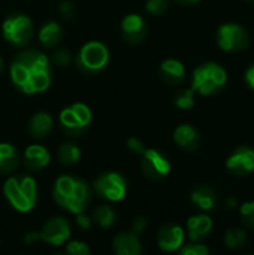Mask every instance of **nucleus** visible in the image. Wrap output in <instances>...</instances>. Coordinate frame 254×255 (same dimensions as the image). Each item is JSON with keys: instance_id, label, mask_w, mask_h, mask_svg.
Instances as JSON below:
<instances>
[{"instance_id": "f257e3e1", "label": "nucleus", "mask_w": 254, "mask_h": 255, "mask_svg": "<svg viewBox=\"0 0 254 255\" xmlns=\"http://www.w3.org/2000/svg\"><path fill=\"white\" fill-rule=\"evenodd\" d=\"M9 73L15 87L28 96L43 93L51 85L49 60L36 49H27L16 54Z\"/></svg>"}, {"instance_id": "f03ea898", "label": "nucleus", "mask_w": 254, "mask_h": 255, "mask_svg": "<svg viewBox=\"0 0 254 255\" xmlns=\"http://www.w3.org/2000/svg\"><path fill=\"white\" fill-rule=\"evenodd\" d=\"M52 196L60 208L66 209L73 215H78L84 212L90 200V190L82 181L64 175L57 178L54 184Z\"/></svg>"}, {"instance_id": "7ed1b4c3", "label": "nucleus", "mask_w": 254, "mask_h": 255, "mask_svg": "<svg viewBox=\"0 0 254 255\" xmlns=\"http://www.w3.org/2000/svg\"><path fill=\"white\" fill-rule=\"evenodd\" d=\"M3 193L10 206L18 212H30L37 202L36 181L31 176H12L3 185Z\"/></svg>"}, {"instance_id": "20e7f679", "label": "nucleus", "mask_w": 254, "mask_h": 255, "mask_svg": "<svg viewBox=\"0 0 254 255\" xmlns=\"http://www.w3.org/2000/svg\"><path fill=\"white\" fill-rule=\"evenodd\" d=\"M228 82L226 70L217 63H205L195 69L192 90L202 96L219 93Z\"/></svg>"}, {"instance_id": "39448f33", "label": "nucleus", "mask_w": 254, "mask_h": 255, "mask_svg": "<svg viewBox=\"0 0 254 255\" xmlns=\"http://www.w3.org/2000/svg\"><path fill=\"white\" fill-rule=\"evenodd\" d=\"M109 61V51L108 48L97 40H91L85 43L78 55H76V64L82 72L87 73H96L106 67Z\"/></svg>"}, {"instance_id": "423d86ee", "label": "nucleus", "mask_w": 254, "mask_h": 255, "mask_svg": "<svg viewBox=\"0 0 254 255\" xmlns=\"http://www.w3.org/2000/svg\"><path fill=\"white\" fill-rule=\"evenodd\" d=\"M33 33V22L27 15L15 13L7 16L3 22V36L13 46L27 45L31 40Z\"/></svg>"}, {"instance_id": "0eeeda50", "label": "nucleus", "mask_w": 254, "mask_h": 255, "mask_svg": "<svg viewBox=\"0 0 254 255\" xmlns=\"http://www.w3.org/2000/svg\"><path fill=\"white\" fill-rule=\"evenodd\" d=\"M91 111L84 103H73L60 112V126L67 134L82 133L91 123Z\"/></svg>"}, {"instance_id": "6e6552de", "label": "nucleus", "mask_w": 254, "mask_h": 255, "mask_svg": "<svg viewBox=\"0 0 254 255\" xmlns=\"http://www.w3.org/2000/svg\"><path fill=\"white\" fill-rule=\"evenodd\" d=\"M217 43L223 51H241L246 49L250 43L249 31L237 22H228L220 25L217 31Z\"/></svg>"}, {"instance_id": "1a4fd4ad", "label": "nucleus", "mask_w": 254, "mask_h": 255, "mask_svg": "<svg viewBox=\"0 0 254 255\" xmlns=\"http://www.w3.org/2000/svg\"><path fill=\"white\" fill-rule=\"evenodd\" d=\"M94 190L100 197L117 203L126 197L127 184L121 175H118L115 172H108V173H103L102 176H99L96 179Z\"/></svg>"}, {"instance_id": "9d476101", "label": "nucleus", "mask_w": 254, "mask_h": 255, "mask_svg": "<svg viewBox=\"0 0 254 255\" xmlns=\"http://www.w3.org/2000/svg\"><path fill=\"white\" fill-rule=\"evenodd\" d=\"M37 238L45 244H49L52 247H60L70 239V227L64 218L55 217L43 224L40 233H37Z\"/></svg>"}, {"instance_id": "9b49d317", "label": "nucleus", "mask_w": 254, "mask_h": 255, "mask_svg": "<svg viewBox=\"0 0 254 255\" xmlns=\"http://www.w3.org/2000/svg\"><path fill=\"white\" fill-rule=\"evenodd\" d=\"M142 172L150 179H160L169 175L171 172V163L169 160L162 155L156 149H145L142 152V163H141Z\"/></svg>"}, {"instance_id": "f8f14e48", "label": "nucleus", "mask_w": 254, "mask_h": 255, "mask_svg": "<svg viewBox=\"0 0 254 255\" xmlns=\"http://www.w3.org/2000/svg\"><path fill=\"white\" fill-rule=\"evenodd\" d=\"M226 167L238 176L254 172V149L250 146H240L226 161Z\"/></svg>"}, {"instance_id": "ddd939ff", "label": "nucleus", "mask_w": 254, "mask_h": 255, "mask_svg": "<svg viewBox=\"0 0 254 255\" xmlns=\"http://www.w3.org/2000/svg\"><path fill=\"white\" fill-rule=\"evenodd\" d=\"M184 244V230L177 224H165L157 233V245L165 253H174Z\"/></svg>"}, {"instance_id": "4468645a", "label": "nucleus", "mask_w": 254, "mask_h": 255, "mask_svg": "<svg viewBox=\"0 0 254 255\" xmlns=\"http://www.w3.org/2000/svg\"><path fill=\"white\" fill-rule=\"evenodd\" d=\"M121 34L130 43L141 42L147 34V25L141 15L129 13L121 21Z\"/></svg>"}, {"instance_id": "2eb2a0df", "label": "nucleus", "mask_w": 254, "mask_h": 255, "mask_svg": "<svg viewBox=\"0 0 254 255\" xmlns=\"http://www.w3.org/2000/svg\"><path fill=\"white\" fill-rule=\"evenodd\" d=\"M112 248L117 255H139L142 253L141 241L135 232L117 235L112 242Z\"/></svg>"}, {"instance_id": "dca6fc26", "label": "nucleus", "mask_w": 254, "mask_h": 255, "mask_svg": "<svg viewBox=\"0 0 254 255\" xmlns=\"http://www.w3.org/2000/svg\"><path fill=\"white\" fill-rule=\"evenodd\" d=\"M51 161V155L42 145H30L24 152V163L30 172L46 167Z\"/></svg>"}, {"instance_id": "f3484780", "label": "nucleus", "mask_w": 254, "mask_h": 255, "mask_svg": "<svg viewBox=\"0 0 254 255\" xmlns=\"http://www.w3.org/2000/svg\"><path fill=\"white\" fill-rule=\"evenodd\" d=\"M174 140L183 149L195 151L201 143V136L195 127H192L189 124H181L174 131Z\"/></svg>"}, {"instance_id": "a211bd4d", "label": "nucleus", "mask_w": 254, "mask_h": 255, "mask_svg": "<svg viewBox=\"0 0 254 255\" xmlns=\"http://www.w3.org/2000/svg\"><path fill=\"white\" fill-rule=\"evenodd\" d=\"M213 230V220L208 215H195L187 220L189 239L192 242H199L207 238Z\"/></svg>"}, {"instance_id": "6ab92c4d", "label": "nucleus", "mask_w": 254, "mask_h": 255, "mask_svg": "<svg viewBox=\"0 0 254 255\" xmlns=\"http://www.w3.org/2000/svg\"><path fill=\"white\" fill-rule=\"evenodd\" d=\"M52 128V118L46 112L34 114L28 121V133L34 139H43Z\"/></svg>"}, {"instance_id": "aec40b11", "label": "nucleus", "mask_w": 254, "mask_h": 255, "mask_svg": "<svg viewBox=\"0 0 254 255\" xmlns=\"http://www.w3.org/2000/svg\"><path fill=\"white\" fill-rule=\"evenodd\" d=\"M160 75L169 84H178L184 79L186 67L181 61L175 58H168L160 64Z\"/></svg>"}, {"instance_id": "412c9836", "label": "nucleus", "mask_w": 254, "mask_h": 255, "mask_svg": "<svg viewBox=\"0 0 254 255\" xmlns=\"http://www.w3.org/2000/svg\"><path fill=\"white\" fill-rule=\"evenodd\" d=\"M19 164V157L10 143H0V173H10Z\"/></svg>"}, {"instance_id": "4be33fe9", "label": "nucleus", "mask_w": 254, "mask_h": 255, "mask_svg": "<svg viewBox=\"0 0 254 255\" xmlns=\"http://www.w3.org/2000/svg\"><path fill=\"white\" fill-rule=\"evenodd\" d=\"M61 36H63V30H61L60 24L55 21H49V22L43 24L42 28L39 30V40L46 48L55 46L61 40Z\"/></svg>"}, {"instance_id": "5701e85b", "label": "nucleus", "mask_w": 254, "mask_h": 255, "mask_svg": "<svg viewBox=\"0 0 254 255\" xmlns=\"http://www.w3.org/2000/svg\"><path fill=\"white\" fill-rule=\"evenodd\" d=\"M192 202L195 205H198L202 211H211L216 206L217 196L211 188L201 187V188H198V190H195L192 193Z\"/></svg>"}, {"instance_id": "b1692460", "label": "nucleus", "mask_w": 254, "mask_h": 255, "mask_svg": "<svg viewBox=\"0 0 254 255\" xmlns=\"http://www.w3.org/2000/svg\"><path fill=\"white\" fill-rule=\"evenodd\" d=\"M81 158V149L73 143H63L58 149V160L64 166L76 164Z\"/></svg>"}, {"instance_id": "393cba45", "label": "nucleus", "mask_w": 254, "mask_h": 255, "mask_svg": "<svg viewBox=\"0 0 254 255\" xmlns=\"http://www.w3.org/2000/svg\"><path fill=\"white\" fill-rule=\"evenodd\" d=\"M93 220L103 229H108L111 226H114L115 220H117V214L114 212L112 208L109 206H99L94 212H93Z\"/></svg>"}, {"instance_id": "a878e982", "label": "nucleus", "mask_w": 254, "mask_h": 255, "mask_svg": "<svg viewBox=\"0 0 254 255\" xmlns=\"http://www.w3.org/2000/svg\"><path fill=\"white\" fill-rule=\"evenodd\" d=\"M225 244L231 250H240L247 244V233L243 229H231L225 236Z\"/></svg>"}, {"instance_id": "bb28decb", "label": "nucleus", "mask_w": 254, "mask_h": 255, "mask_svg": "<svg viewBox=\"0 0 254 255\" xmlns=\"http://www.w3.org/2000/svg\"><path fill=\"white\" fill-rule=\"evenodd\" d=\"M195 91L190 88V90H184L181 91L177 97H175V105L180 108V109H190L193 108L195 105Z\"/></svg>"}, {"instance_id": "cd10ccee", "label": "nucleus", "mask_w": 254, "mask_h": 255, "mask_svg": "<svg viewBox=\"0 0 254 255\" xmlns=\"http://www.w3.org/2000/svg\"><path fill=\"white\" fill-rule=\"evenodd\" d=\"M208 253H210V250L205 245L196 244V242L180 248V254L181 255H207Z\"/></svg>"}, {"instance_id": "c85d7f7f", "label": "nucleus", "mask_w": 254, "mask_h": 255, "mask_svg": "<svg viewBox=\"0 0 254 255\" xmlns=\"http://www.w3.org/2000/svg\"><path fill=\"white\" fill-rule=\"evenodd\" d=\"M66 253L70 255H88L90 254V248L87 244L79 242V241H70L66 245Z\"/></svg>"}, {"instance_id": "c756f323", "label": "nucleus", "mask_w": 254, "mask_h": 255, "mask_svg": "<svg viewBox=\"0 0 254 255\" xmlns=\"http://www.w3.org/2000/svg\"><path fill=\"white\" fill-rule=\"evenodd\" d=\"M168 6H169L168 0H147V3H145L147 12L153 13V15L163 13L168 9Z\"/></svg>"}, {"instance_id": "7c9ffc66", "label": "nucleus", "mask_w": 254, "mask_h": 255, "mask_svg": "<svg viewBox=\"0 0 254 255\" xmlns=\"http://www.w3.org/2000/svg\"><path fill=\"white\" fill-rule=\"evenodd\" d=\"M241 217L250 229H254V200L241 206Z\"/></svg>"}, {"instance_id": "2f4dec72", "label": "nucleus", "mask_w": 254, "mask_h": 255, "mask_svg": "<svg viewBox=\"0 0 254 255\" xmlns=\"http://www.w3.org/2000/svg\"><path fill=\"white\" fill-rule=\"evenodd\" d=\"M52 61L57 64V66H67L70 61H72V54L69 52V49L66 48H61V49H57L54 54H52Z\"/></svg>"}, {"instance_id": "473e14b6", "label": "nucleus", "mask_w": 254, "mask_h": 255, "mask_svg": "<svg viewBox=\"0 0 254 255\" xmlns=\"http://www.w3.org/2000/svg\"><path fill=\"white\" fill-rule=\"evenodd\" d=\"M127 148H129L132 152H135V154H142V152L145 151V146H144L142 142H141L139 139H136V137H130V139L127 140Z\"/></svg>"}, {"instance_id": "72a5a7b5", "label": "nucleus", "mask_w": 254, "mask_h": 255, "mask_svg": "<svg viewBox=\"0 0 254 255\" xmlns=\"http://www.w3.org/2000/svg\"><path fill=\"white\" fill-rule=\"evenodd\" d=\"M60 13H61L64 18H70V16L75 13V4H73V1H69V0L63 1V3L60 4Z\"/></svg>"}, {"instance_id": "f704fd0d", "label": "nucleus", "mask_w": 254, "mask_h": 255, "mask_svg": "<svg viewBox=\"0 0 254 255\" xmlns=\"http://www.w3.org/2000/svg\"><path fill=\"white\" fill-rule=\"evenodd\" d=\"M76 224H78L79 229L88 230L90 226H91V218H90L88 215H84V212H81V214L76 215Z\"/></svg>"}, {"instance_id": "c9c22d12", "label": "nucleus", "mask_w": 254, "mask_h": 255, "mask_svg": "<svg viewBox=\"0 0 254 255\" xmlns=\"http://www.w3.org/2000/svg\"><path fill=\"white\" fill-rule=\"evenodd\" d=\"M133 232L136 233V235H139V233H142L144 230H145V227H147V218H144V217H139V218H136L135 221H133Z\"/></svg>"}, {"instance_id": "e433bc0d", "label": "nucleus", "mask_w": 254, "mask_h": 255, "mask_svg": "<svg viewBox=\"0 0 254 255\" xmlns=\"http://www.w3.org/2000/svg\"><path fill=\"white\" fill-rule=\"evenodd\" d=\"M246 81L250 85V88L254 90V64L250 69H247V72H246Z\"/></svg>"}, {"instance_id": "4c0bfd02", "label": "nucleus", "mask_w": 254, "mask_h": 255, "mask_svg": "<svg viewBox=\"0 0 254 255\" xmlns=\"http://www.w3.org/2000/svg\"><path fill=\"white\" fill-rule=\"evenodd\" d=\"M175 1H178V3H181V4H190V3H196V1H199V0H175Z\"/></svg>"}, {"instance_id": "58836bf2", "label": "nucleus", "mask_w": 254, "mask_h": 255, "mask_svg": "<svg viewBox=\"0 0 254 255\" xmlns=\"http://www.w3.org/2000/svg\"><path fill=\"white\" fill-rule=\"evenodd\" d=\"M228 205H229V208H234V206L237 205V200H235V199H229V200H228Z\"/></svg>"}, {"instance_id": "ea45409f", "label": "nucleus", "mask_w": 254, "mask_h": 255, "mask_svg": "<svg viewBox=\"0 0 254 255\" xmlns=\"http://www.w3.org/2000/svg\"><path fill=\"white\" fill-rule=\"evenodd\" d=\"M1 69H3V58H1V55H0V72H1Z\"/></svg>"}]
</instances>
